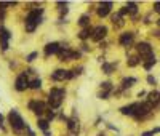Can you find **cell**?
I'll return each instance as SVG.
<instances>
[{
  "instance_id": "obj_1",
  "label": "cell",
  "mask_w": 160,
  "mask_h": 136,
  "mask_svg": "<svg viewBox=\"0 0 160 136\" xmlns=\"http://www.w3.org/2000/svg\"><path fill=\"white\" fill-rule=\"evenodd\" d=\"M6 120H8V125H10V128H11V131L15 135H18V136L26 135V125H27V122H26V118L21 115L19 109L13 107L11 111L8 112Z\"/></svg>"
},
{
  "instance_id": "obj_2",
  "label": "cell",
  "mask_w": 160,
  "mask_h": 136,
  "mask_svg": "<svg viewBox=\"0 0 160 136\" xmlns=\"http://www.w3.org/2000/svg\"><path fill=\"white\" fill-rule=\"evenodd\" d=\"M64 96H66V88L63 87H51L48 90V98H47V106L51 111L61 109V106L64 104Z\"/></svg>"
},
{
  "instance_id": "obj_3",
  "label": "cell",
  "mask_w": 160,
  "mask_h": 136,
  "mask_svg": "<svg viewBox=\"0 0 160 136\" xmlns=\"http://www.w3.org/2000/svg\"><path fill=\"white\" fill-rule=\"evenodd\" d=\"M26 106H27V109H29V111L32 112L37 118L43 117V115H45V112H47V109H48V106H47V101L39 99V98H30V99L27 101Z\"/></svg>"
},
{
  "instance_id": "obj_4",
  "label": "cell",
  "mask_w": 160,
  "mask_h": 136,
  "mask_svg": "<svg viewBox=\"0 0 160 136\" xmlns=\"http://www.w3.org/2000/svg\"><path fill=\"white\" fill-rule=\"evenodd\" d=\"M13 39V34L3 24H0V53H6L10 50V40Z\"/></svg>"
},
{
  "instance_id": "obj_5",
  "label": "cell",
  "mask_w": 160,
  "mask_h": 136,
  "mask_svg": "<svg viewBox=\"0 0 160 136\" xmlns=\"http://www.w3.org/2000/svg\"><path fill=\"white\" fill-rule=\"evenodd\" d=\"M29 77L26 75V72L23 70V72H19L18 75H16L15 79V85H13V88H15L18 93H24L26 90H29Z\"/></svg>"
},
{
  "instance_id": "obj_6",
  "label": "cell",
  "mask_w": 160,
  "mask_h": 136,
  "mask_svg": "<svg viewBox=\"0 0 160 136\" xmlns=\"http://www.w3.org/2000/svg\"><path fill=\"white\" fill-rule=\"evenodd\" d=\"M151 111H152V106L149 103H136L133 117L136 118V120H142V118H146L149 114H151Z\"/></svg>"
},
{
  "instance_id": "obj_7",
  "label": "cell",
  "mask_w": 160,
  "mask_h": 136,
  "mask_svg": "<svg viewBox=\"0 0 160 136\" xmlns=\"http://www.w3.org/2000/svg\"><path fill=\"white\" fill-rule=\"evenodd\" d=\"M107 34H109V27L107 26H103V24H99V26H96V27H93V35H91V42H103L104 39L107 37Z\"/></svg>"
},
{
  "instance_id": "obj_8",
  "label": "cell",
  "mask_w": 160,
  "mask_h": 136,
  "mask_svg": "<svg viewBox=\"0 0 160 136\" xmlns=\"http://www.w3.org/2000/svg\"><path fill=\"white\" fill-rule=\"evenodd\" d=\"M61 48V42H47L45 45H43V56L45 58H50V56H54V54H58Z\"/></svg>"
},
{
  "instance_id": "obj_9",
  "label": "cell",
  "mask_w": 160,
  "mask_h": 136,
  "mask_svg": "<svg viewBox=\"0 0 160 136\" xmlns=\"http://www.w3.org/2000/svg\"><path fill=\"white\" fill-rule=\"evenodd\" d=\"M112 6H114V2H99L98 3V8H96V15L99 18H106L111 13Z\"/></svg>"
},
{
  "instance_id": "obj_10",
  "label": "cell",
  "mask_w": 160,
  "mask_h": 136,
  "mask_svg": "<svg viewBox=\"0 0 160 136\" xmlns=\"http://www.w3.org/2000/svg\"><path fill=\"white\" fill-rule=\"evenodd\" d=\"M66 128H67V131H69V135H72V136H79V133H80V123H79V120L74 118V117L67 118Z\"/></svg>"
},
{
  "instance_id": "obj_11",
  "label": "cell",
  "mask_w": 160,
  "mask_h": 136,
  "mask_svg": "<svg viewBox=\"0 0 160 136\" xmlns=\"http://www.w3.org/2000/svg\"><path fill=\"white\" fill-rule=\"evenodd\" d=\"M136 50L141 54V58H149L152 54V47L149 42H139L138 45H136Z\"/></svg>"
},
{
  "instance_id": "obj_12",
  "label": "cell",
  "mask_w": 160,
  "mask_h": 136,
  "mask_svg": "<svg viewBox=\"0 0 160 136\" xmlns=\"http://www.w3.org/2000/svg\"><path fill=\"white\" fill-rule=\"evenodd\" d=\"M66 72H67V69H63V67L54 69L53 72L50 74V80L54 82V83H58V82H64L66 80Z\"/></svg>"
},
{
  "instance_id": "obj_13",
  "label": "cell",
  "mask_w": 160,
  "mask_h": 136,
  "mask_svg": "<svg viewBox=\"0 0 160 136\" xmlns=\"http://www.w3.org/2000/svg\"><path fill=\"white\" fill-rule=\"evenodd\" d=\"M133 37H135L133 32H122L120 35H118V43H120V47H130L131 42H133Z\"/></svg>"
},
{
  "instance_id": "obj_14",
  "label": "cell",
  "mask_w": 160,
  "mask_h": 136,
  "mask_svg": "<svg viewBox=\"0 0 160 136\" xmlns=\"http://www.w3.org/2000/svg\"><path fill=\"white\" fill-rule=\"evenodd\" d=\"M91 35H93V27L88 26V27H83V29L79 30V34H77V39L82 40V42H87V40L91 39Z\"/></svg>"
},
{
  "instance_id": "obj_15",
  "label": "cell",
  "mask_w": 160,
  "mask_h": 136,
  "mask_svg": "<svg viewBox=\"0 0 160 136\" xmlns=\"http://www.w3.org/2000/svg\"><path fill=\"white\" fill-rule=\"evenodd\" d=\"M50 127H51V123H50V122L47 120L45 117L35 118V128H37V130H40L42 133H45V131H50Z\"/></svg>"
},
{
  "instance_id": "obj_16",
  "label": "cell",
  "mask_w": 160,
  "mask_h": 136,
  "mask_svg": "<svg viewBox=\"0 0 160 136\" xmlns=\"http://www.w3.org/2000/svg\"><path fill=\"white\" fill-rule=\"evenodd\" d=\"M42 88H43V80L40 79V77H34V79H30V82H29V90L40 91Z\"/></svg>"
},
{
  "instance_id": "obj_17",
  "label": "cell",
  "mask_w": 160,
  "mask_h": 136,
  "mask_svg": "<svg viewBox=\"0 0 160 136\" xmlns=\"http://www.w3.org/2000/svg\"><path fill=\"white\" fill-rule=\"evenodd\" d=\"M90 21H91V15L90 13H83V15H80L79 19H77V26H79L80 29H83V27L90 26Z\"/></svg>"
},
{
  "instance_id": "obj_18",
  "label": "cell",
  "mask_w": 160,
  "mask_h": 136,
  "mask_svg": "<svg viewBox=\"0 0 160 136\" xmlns=\"http://www.w3.org/2000/svg\"><path fill=\"white\" fill-rule=\"evenodd\" d=\"M115 67H117V63H107L106 61L104 64H101V72L106 74V75H111L115 70Z\"/></svg>"
},
{
  "instance_id": "obj_19",
  "label": "cell",
  "mask_w": 160,
  "mask_h": 136,
  "mask_svg": "<svg viewBox=\"0 0 160 136\" xmlns=\"http://www.w3.org/2000/svg\"><path fill=\"white\" fill-rule=\"evenodd\" d=\"M135 107H136V103H133V104H127V106H122L120 109H118V111H120L122 115H128V117H133Z\"/></svg>"
},
{
  "instance_id": "obj_20",
  "label": "cell",
  "mask_w": 160,
  "mask_h": 136,
  "mask_svg": "<svg viewBox=\"0 0 160 136\" xmlns=\"http://www.w3.org/2000/svg\"><path fill=\"white\" fill-rule=\"evenodd\" d=\"M138 82L136 77H125V79H122V83H120V88L122 90H127V88H131L133 85Z\"/></svg>"
},
{
  "instance_id": "obj_21",
  "label": "cell",
  "mask_w": 160,
  "mask_h": 136,
  "mask_svg": "<svg viewBox=\"0 0 160 136\" xmlns=\"http://www.w3.org/2000/svg\"><path fill=\"white\" fill-rule=\"evenodd\" d=\"M155 63H157V59H155L154 54H151L149 58H146V59H142V67H144L146 70H151L152 67L155 66Z\"/></svg>"
},
{
  "instance_id": "obj_22",
  "label": "cell",
  "mask_w": 160,
  "mask_h": 136,
  "mask_svg": "<svg viewBox=\"0 0 160 136\" xmlns=\"http://www.w3.org/2000/svg\"><path fill=\"white\" fill-rule=\"evenodd\" d=\"M26 63L27 64H34L37 59H39V51H30L29 54H26Z\"/></svg>"
},
{
  "instance_id": "obj_23",
  "label": "cell",
  "mask_w": 160,
  "mask_h": 136,
  "mask_svg": "<svg viewBox=\"0 0 160 136\" xmlns=\"http://www.w3.org/2000/svg\"><path fill=\"white\" fill-rule=\"evenodd\" d=\"M99 88L103 91H114V83H112L111 80H104L99 83Z\"/></svg>"
},
{
  "instance_id": "obj_24",
  "label": "cell",
  "mask_w": 160,
  "mask_h": 136,
  "mask_svg": "<svg viewBox=\"0 0 160 136\" xmlns=\"http://www.w3.org/2000/svg\"><path fill=\"white\" fill-rule=\"evenodd\" d=\"M6 6H8V2H0V24L5 21L6 16Z\"/></svg>"
},
{
  "instance_id": "obj_25",
  "label": "cell",
  "mask_w": 160,
  "mask_h": 136,
  "mask_svg": "<svg viewBox=\"0 0 160 136\" xmlns=\"http://www.w3.org/2000/svg\"><path fill=\"white\" fill-rule=\"evenodd\" d=\"M127 10H128V15H136L138 13V3L136 2H127Z\"/></svg>"
},
{
  "instance_id": "obj_26",
  "label": "cell",
  "mask_w": 160,
  "mask_h": 136,
  "mask_svg": "<svg viewBox=\"0 0 160 136\" xmlns=\"http://www.w3.org/2000/svg\"><path fill=\"white\" fill-rule=\"evenodd\" d=\"M56 115H58V112H56V111H51V109H47V112H45V118H47L48 122L56 120Z\"/></svg>"
},
{
  "instance_id": "obj_27",
  "label": "cell",
  "mask_w": 160,
  "mask_h": 136,
  "mask_svg": "<svg viewBox=\"0 0 160 136\" xmlns=\"http://www.w3.org/2000/svg\"><path fill=\"white\" fill-rule=\"evenodd\" d=\"M139 63H141V59H139L138 56H131V58H128V61H127V64L130 67H136Z\"/></svg>"
},
{
  "instance_id": "obj_28",
  "label": "cell",
  "mask_w": 160,
  "mask_h": 136,
  "mask_svg": "<svg viewBox=\"0 0 160 136\" xmlns=\"http://www.w3.org/2000/svg\"><path fill=\"white\" fill-rule=\"evenodd\" d=\"M112 94V91H98V94H96V98L98 99H103V101H106V99H109V96Z\"/></svg>"
},
{
  "instance_id": "obj_29",
  "label": "cell",
  "mask_w": 160,
  "mask_h": 136,
  "mask_svg": "<svg viewBox=\"0 0 160 136\" xmlns=\"http://www.w3.org/2000/svg\"><path fill=\"white\" fill-rule=\"evenodd\" d=\"M72 72H74V75H75V77L83 75V72H85V66H77V67H74Z\"/></svg>"
},
{
  "instance_id": "obj_30",
  "label": "cell",
  "mask_w": 160,
  "mask_h": 136,
  "mask_svg": "<svg viewBox=\"0 0 160 136\" xmlns=\"http://www.w3.org/2000/svg\"><path fill=\"white\" fill-rule=\"evenodd\" d=\"M90 45H88V43L87 42H82L80 43V47H79V51L82 53V54H83V53H90Z\"/></svg>"
},
{
  "instance_id": "obj_31",
  "label": "cell",
  "mask_w": 160,
  "mask_h": 136,
  "mask_svg": "<svg viewBox=\"0 0 160 136\" xmlns=\"http://www.w3.org/2000/svg\"><path fill=\"white\" fill-rule=\"evenodd\" d=\"M147 83H149V85H157V80H155V77L149 74V75H147Z\"/></svg>"
},
{
  "instance_id": "obj_32",
  "label": "cell",
  "mask_w": 160,
  "mask_h": 136,
  "mask_svg": "<svg viewBox=\"0 0 160 136\" xmlns=\"http://www.w3.org/2000/svg\"><path fill=\"white\" fill-rule=\"evenodd\" d=\"M154 11L160 15V2H155V3H154Z\"/></svg>"
},
{
  "instance_id": "obj_33",
  "label": "cell",
  "mask_w": 160,
  "mask_h": 136,
  "mask_svg": "<svg viewBox=\"0 0 160 136\" xmlns=\"http://www.w3.org/2000/svg\"><path fill=\"white\" fill-rule=\"evenodd\" d=\"M106 127L109 128V130H114V131H118V128H117V127H114V125H112V123H106Z\"/></svg>"
},
{
  "instance_id": "obj_34",
  "label": "cell",
  "mask_w": 160,
  "mask_h": 136,
  "mask_svg": "<svg viewBox=\"0 0 160 136\" xmlns=\"http://www.w3.org/2000/svg\"><path fill=\"white\" fill-rule=\"evenodd\" d=\"M141 136H154L152 131H144V133H141Z\"/></svg>"
},
{
  "instance_id": "obj_35",
  "label": "cell",
  "mask_w": 160,
  "mask_h": 136,
  "mask_svg": "<svg viewBox=\"0 0 160 136\" xmlns=\"http://www.w3.org/2000/svg\"><path fill=\"white\" fill-rule=\"evenodd\" d=\"M5 123V117H3V114L0 112V125H3Z\"/></svg>"
},
{
  "instance_id": "obj_36",
  "label": "cell",
  "mask_w": 160,
  "mask_h": 136,
  "mask_svg": "<svg viewBox=\"0 0 160 136\" xmlns=\"http://www.w3.org/2000/svg\"><path fill=\"white\" fill-rule=\"evenodd\" d=\"M151 131H152L154 135H157V133H160V127H155L154 130H151Z\"/></svg>"
},
{
  "instance_id": "obj_37",
  "label": "cell",
  "mask_w": 160,
  "mask_h": 136,
  "mask_svg": "<svg viewBox=\"0 0 160 136\" xmlns=\"http://www.w3.org/2000/svg\"><path fill=\"white\" fill-rule=\"evenodd\" d=\"M144 94H146V91H144V90H141V91H139V93H138V96L141 98V96H144Z\"/></svg>"
},
{
  "instance_id": "obj_38",
  "label": "cell",
  "mask_w": 160,
  "mask_h": 136,
  "mask_svg": "<svg viewBox=\"0 0 160 136\" xmlns=\"http://www.w3.org/2000/svg\"><path fill=\"white\" fill-rule=\"evenodd\" d=\"M43 136H53V133H51V131H45V133H43Z\"/></svg>"
},
{
  "instance_id": "obj_39",
  "label": "cell",
  "mask_w": 160,
  "mask_h": 136,
  "mask_svg": "<svg viewBox=\"0 0 160 136\" xmlns=\"http://www.w3.org/2000/svg\"><path fill=\"white\" fill-rule=\"evenodd\" d=\"M157 26H159V27H160V19H159V21H157Z\"/></svg>"
},
{
  "instance_id": "obj_40",
  "label": "cell",
  "mask_w": 160,
  "mask_h": 136,
  "mask_svg": "<svg viewBox=\"0 0 160 136\" xmlns=\"http://www.w3.org/2000/svg\"><path fill=\"white\" fill-rule=\"evenodd\" d=\"M98 136H104V135H103V133H99V135H98Z\"/></svg>"
}]
</instances>
